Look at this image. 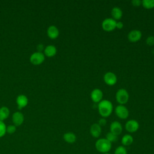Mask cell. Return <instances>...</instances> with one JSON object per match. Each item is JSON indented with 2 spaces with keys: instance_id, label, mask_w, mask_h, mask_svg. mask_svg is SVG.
Segmentation results:
<instances>
[{
  "instance_id": "cell-24",
  "label": "cell",
  "mask_w": 154,
  "mask_h": 154,
  "mask_svg": "<svg viewBox=\"0 0 154 154\" xmlns=\"http://www.w3.org/2000/svg\"><path fill=\"white\" fill-rule=\"evenodd\" d=\"M7 126L4 122L0 121V138L5 135L6 132Z\"/></svg>"
},
{
  "instance_id": "cell-30",
  "label": "cell",
  "mask_w": 154,
  "mask_h": 154,
  "mask_svg": "<svg viewBox=\"0 0 154 154\" xmlns=\"http://www.w3.org/2000/svg\"><path fill=\"white\" fill-rule=\"evenodd\" d=\"M37 49H38V52H42V51L43 50V45L42 44H40L38 45V46H37Z\"/></svg>"
},
{
  "instance_id": "cell-21",
  "label": "cell",
  "mask_w": 154,
  "mask_h": 154,
  "mask_svg": "<svg viewBox=\"0 0 154 154\" xmlns=\"http://www.w3.org/2000/svg\"><path fill=\"white\" fill-rule=\"evenodd\" d=\"M141 4L145 8H153L154 7V0H143Z\"/></svg>"
},
{
  "instance_id": "cell-5",
  "label": "cell",
  "mask_w": 154,
  "mask_h": 154,
  "mask_svg": "<svg viewBox=\"0 0 154 154\" xmlns=\"http://www.w3.org/2000/svg\"><path fill=\"white\" fill-rule=\"evenodd\" d=\"M116 116L121 119H126L129 116V110L124 105H119L115 108Z\"/></svg>"
},
{
  "instance_id": "cell-22",
  "label": "cell",
  "mask_w": 154,
  "mask_h": 154,
  "mask_svg": "<svg viewBox=\"0 0 154 154\" xmlns=\"http://www.w3.org/2000/svg\"><path fill=\"white\" fill-rule=\"evenodd\" d=\"M106 139H107L110 143H115L118 140V136L115 135L114 134L109 132L106 135Z\"/></svg>"
},
{
  "instance_id": "cell-18",
  "label": "cell",
  "mask_w": 154,
  "mask_h": 154,
  "mask_svg": "<svg viewBox=\"0 0 154 154\" xmlns=\"http://www.w3.org/2000/svg\"><path fill=\"white\" fill-rule=\"evenodd\" d=\"M63 139L66 143L69 144H72L76 141V136L74 133L71 132H68L65 133L63 135Z\"/></svg>"
},
{
  "instance_id": "cell-1",
  "label": "cell",
  "mask_w": 154,
  "mask_h": 154,
  "mask_svg": "<svg viewBox=\"0 0 154 154\" xmlns=\"http://www.w3.org/2000/svg\"><path fill=\"white\" fill-rule=\"evenodd\" d=\"M98 111L99 114L103 118L109 117L113 110L112 102L107 99H102L98 103Z\"/></svg>"
},
{
  "instance_id": "cell-23",
  "label": "cell",
  "mask_w": 154,
  "mask_h": 154,
  "mask_svg": "<svg viewBox=\"0 0 154 154\" xmlns=\"http://www.w3.org/2000/svg\"><path fill=\"white\" fill-rule=\"evenodd\" d=\"M114 154H128V153L125 146H119L115 149Z\"/></svg>"
},
{
  "instance_id": "cell-11",
  "label": "cell",
  "mask_w": 154,
  "mask_h": 154,
  "mask_svg": "<svg viewBox=\"0 0 154 154\" xmlns=\"http://www.w3.org/2000/svg\"><path fill=\"white\" fill-rule=\"evenodd\" d=\"M24 121V116L23 114L19 112L16 111L14 112L12 115V122L13 125L16 126H20Z\"/></svg>"
},
{
  "instance_id": "cell-8",
  "label": "cell",
  "mask_w": 154,
  "mask_h": 154,
  "mask_svg": "<svg viewBox=\"0 0 154 154\" xmlns=\"http://www.w3.org/2000/svg\"><path fill=\"white\" fill-rule=\"evenodd\" d=\"M104 82L108 85H114L117 81L116 74L112 72H107L103 75Z\"/></svg>"
},
{
  "instance_id": "cell-17",
  "label": "cell",
  "mask_w": 154,
  "mask_h": 154,
  "mask_svg": "<svg viewBox=\"0 0 154 154\" xmlns=\"http://www.w3.org/2000/svg\"><path fill=\"white\" fill-rule=\"evenodd\" d=\"M111 14L112 18L114 20H119L123 16V11L122 9L119 7H114L111 9Z\"/></svg>"
},
{
  "instance_id": "cell-2",
  "label": "cell",
  "mask_w": 154,
  "mask_h": 154,
  "mask_svg": "<svg viewBox=\"0 0 154 154\" xmlns=\"http://www.w3.org/2000/svg\"><path fill=\"white\" fill-rule=\"evenodd\" d=\"M111 147L112 143L105 138H99L95 143V147L96 150L102 154L108 153L111 149Z\"/></svg>"
},
{
  "instance_id": "cell-19",
  "label": "cell",
  "mask_w": 154,
  "mask_h": 154,
  "mask_svg": "<svg viewBox=\"0 0 154 154\" xmlns=\"http://www.w3.org/2000/svg\"><path fill=\"white\" fill-rule=\"evenodd\" d=\"M134 141V138L130 134H125L122 138V144L123 146H128L132 144Z\"/></svg>"
},
{
  "instance_id": "cell-15",
  "label": "cell",
  "mask_w": 154,
  "mask_h": 154,
  "mask_svg": "<svg viewBox=\"0 0 154 154\" xmlns=\"http://www.w3.org/2000/svg\"><path fill=\"white\" fill-rule=\"evenodd\" d=\"M60 34L59 29L55 25H51L48 27L47 29V34L48 36L51 39L57 38Z\"/></svg>"
},
{
  "instance_id": "cell-9",
  "label": "cell",
  "mask_w": 154,
  "mask_h": 154,
  "mask_svg": "<svg viewBox=\"0 0 154 154\" xmlns=\"http://www.w3.org/2000/svg\"><path fill=\"white\" fill-rule=\"evenodd\" d=\"M103 94L102 91L97 88L93 89L90 94L91 99L93 102L95 103L100 102L103 99Z\"/></svg>"
},
{
  "instance_id": "cell-10",
  "label": "cell",
  "mask_w": 154,
  "mask_h": 154,
  "mask_svg": "<svg viewBox=\"0 0 154 154\" xmlns=\"http://www.w3.org/2000/svg\"><path fill=\"white\" fill-rule=\"evenodd\" d=\"M142 32L139 29H132L128 34V38L131 42H136L141 39Z\"/></svg>"
},
{
  "instance_id": "cell-26",
  "label": "cell",
  "mask_w": 154,
  "mask_h": 154,
  "mask_svg": "<svg viewBox=\"0 0 154 154\" xmlns=\"http://www.w3.org/2000/svg\"><path fill=\"white\" fill-rule=\"evenodd\" d=\"M146 43L147 45L149 46H152L154 45V36L153 35H149L147 37L146 40Z\"/></svg>"
},
{
  "instance_id": "cell-14",
  "label": "cell",
  "mask_w": 154,
  "mask_h": 154,
  "mask_svg": "<svg viewBox=\"0 0 154 154\" xmlns=\"http://www.w3.org/2000/svg\"><path fill=\"white\" fill-rule=\"evenodd\" d=\"M16 103L18 109H20L25 108L28 103V99L24 94H20L16 97Z\"/></svg>"
},
{
  "instance_id": "cell-29",
  "label": "cell",
  "mask_w": 154,
  "mask_h": 154,
  "mask_svg": "<svg viewBox=\"0 0 154 154\" xmlns=\"http://www.w3.org/2000/svg\"><path fill=\"white\" fill-rule=\"evenodd\" d=\"M123 27V23L121 21H118L116 23V28H118L119 29H122Z\"/></svg>"
},
{
  "instance_id": "cell-4",
  "label": "cell",
  "mask_w": 154,
  "mask_h": 154,
  "mask_svg": "<svg viewBox=\"0 0 154 154\" xmlns=\"http://www.w3.org/2000/svg\"><path fill=\"white\" fill-rule=\"evenodd\" d=\"M117 21L112 17L105 18L102 22V28L105 31H111L116 28Z\"/></svg>"
},
{
  "instance_id": "cell-16",
  "label": "cell",
  "mask_w": 154,
  "mask_h": 154,
  "mask_svg": "<svg viewBox=\"0 0 154 154\" xmlns=\"http://www.w3.org/2000/svg\"><path fill=\"white\" fill-rule=\"evenodd\" d=\"M57 52V48L55 46L50 45L47 46L44 49V55L48 57H52L56 55Z\"/></svg>"
},
{
  "instance_id": "cell-6",
  "label": "cell",
  "mask_w": 154,
  "mask_h": 154,
  "mask_svg": "<svg viewBox=\"0 0 154 154\" xmlns=\"http://www.w3.org/2000/svg\"><path fill=\"white\" fill-rule=\"evenodd\" d=\"M45 55L40 52H35L31 54L29 58L30 62L34 65H39L45 61Z\"/></svg>"
},
{
  "instance_id": "cell-28",
  "label": "cell",
  "mask_w": 154,
  "mask_h": 154,
  "mask_svg": "<svg viewBox=\"0 0 154 154\" xmlns=\"http://www.w3.org/2000/svg\"><path fill=\"white\" fill-rule=\"evenodd\" d=\"M141 2H142V1H141V0H132L131 1V4H132V5L135 6V7H138V6L141 5Z\"/></svg>"
},
{
  "instance_id": "cell-31",
  "label": "cell",
  "mask_w": 154,
  "mask_h": 154,
  "mask_svg": "<svg viewBox=\"0 0 154 154\" xmlns=\"http://www.w3.org/2000/svg\"><path fill=\"white\" fill-rule=\"evenodd\" d=\"M103 154H111V153H103Z\"/></svg>"
},
{
  "instance_id": "cell-7",
  "label": "cell",
  "mask_w": 154,
  "mask_h": 154,
  "mask_svg": "<svg viewBox=\"0 0 154 154\" xmlns=\"http://www.w3.org/2000/svg\"><path fill=\"white\" fill-rule=\"evenodd\" d=\"M140 125L139 123L134 119L129 120L125 123V129L130 133H134L138 131Z\"/></svg>"
},
{
  "instance_id": "cell-27",
  "label": "cell",
  "mask_w": 154,
  "mask_h": 154,
  "mask_svg": "<svg viewBox=\"0 0 154 154\" xmlns=\"http://www.w3.org/2000/svg\"><path fill=\"white\" fill-rule=\"evenodd\" d=\"M101 127L102 126H104L106 125V120L105 119V118H103V117H102L100 118L99 121H98V123H97Z\"/></svg>"
},
{
  "instance_id": "cell-25",
  "label": "cell",
  "mask_w": 154,
  "mask_h": 154,
  "mask_svg": "<svg viewBox=\"0 0 154 154\" xmlns=\"http://www.w3.org/2000/svg\"><path fill=\"white\" fill-rule=\"evenodd\" d=\"M16 131V126H14V125H9L8 126H7L6 128V132H7L8 134H12L13 133H14Z\"/></svg>"
},
{
  "instance_id": "cell-20",
  "label": "cell",
  "mask_w": 154,
  "mask_h": 154,
  "mask_svg": "<svg viewBox=\"0 0 154 154\" xmlns=\"http://www.w3.org/2000/svg\"><path fill=\"white\" fill-rule=\"evenodd\" d=\"M10 115V110L7 106H2L0 108V121L4 122Z\"/></svg>"
},
{
  "instance_id": "cell-13",
  "label": "cell",
  "mask_w": 154,
  "mask_h": 154,
  "mask_svg": "<svg viewBox=\"0 0 154 154\" xmlns=\"http://www.w3.org/2000/svg\"><path fill=\"white\" fill-rule=\"evenodd\" d=\"M90 132L93 137L99 138L102 132V128L97 123H93L90 126Z\"/></svg>"
},
{
  "instance_id": "cell-12",
  "label": "cell",
  "mask_w": 154,
  "mask_h": 154,
  "mask_svg": "<svg viewBox=\"0 0 154 154\" xmlns=\"http://www.w3.org/2000/svg\"><path fill=\"white\" fill-rule=\"evenodd\" d=\"M110 132L116 135H120L123 130L122 124L118 121H114L111 122L109 126Z\"/></svg>"
},
{
  "instance_id": "cell-3",
  "label": "cell",
  "mask_w": 154,
  "mask_h": 154,
  "mask_svg": "<svg viewBox=\"0 0 154 154\" xmlns=\"http://www.w3.org/2000/svg\"><path fill=\"white\" fill-rule=\"evenodd\" d=\"M129 93L125 88L119 89L116 93V99L119 105H124L129 100Z\"/></svg>"
}]
</instances>
